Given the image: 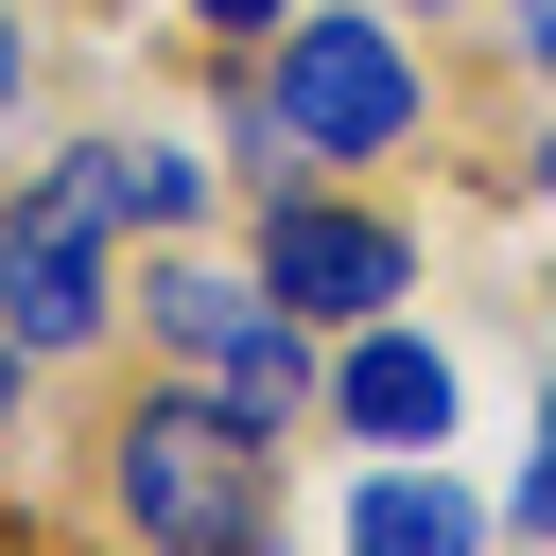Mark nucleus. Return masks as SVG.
<instances>
[{"label":"nucleus","mask_w":556,"mask_h":556,"mask_svg":"<svg viewBox=\"0 0 556 556\" xmlns=\"http://www.w3.org/2000/svg\"><path fill=\"white\" fill-rule=\"evenodd\" d=\"M17 382H35V348H17V330H0V434H17Z\"/></svg>","instance_id":"nucleus-11"},{"label":"nucleus","mask_w":556,"mask_h":556,"mask_svg":"<svg viewBox=\"0 0 556 556\" xmlns=\"http://www.w3.org/2000/svg\"><path fill=\"white\" fill-rule=\"evenodd\" d=\"M261 295L313 313V330H365V313L417 295V226L400 208H348L330 174H295V191H261Z\"/></svg>","instance_id":"nucleus-5"},{"label":"nucleus","mask_w":556,"mask_h":556,"mask_svg":"<svg viewBox=\"0 0 556 556\" xmlns=\"http://www.w3.org/2000/svg\"><path fill=\"white\" fill-rule=\"evenodd\" d=\"M87 174H104V208H122V226H156V243L208 208V174H191L174 139H87Z\"/></svg>","instance_id":"nucleus-8"},{"label":"nucleus","mask_w":556,"mask_h":556,"mask_svg":"<svg viewBox=\"0 0 556 556\" xmlns=\"http://www.w3.org/2000/svg\"><path fill=\"white\" fill-rule=\"evenodd\" d=\"M330 417H348V434H382V452H434V434H452V365H434L417 330H382V313H365V330H348V365H330Z\"/></svg>","instance_id":"nucleus-6"},{"label":"nucleus","mask_w":556,"mask_h":556,"mask_svg":"<svg viewBox=\"0 0 556 556\" xmlns=\"http://www.w3.org/2000/svg\"><path fill=\"white\" fill-rule=\"evenodd\" d=\"M521 539H556V400H539V469H521V504H504Z\"/></svg>","instance_id":"nucleus-10"},{"label":"nucleus","mask_w":556,"mask_h":556,"mask_svg":"<svg viewBox=\"0 0 556 556\" xmlns=\"http://www.w3.org/2000/svg\"><path fill=\"white\" fill-rule=\"evenodd\" d=\"M104 243H122V208H104V174H87V139L52 156V174H17L0 191V330L35 348V365H70L87 330H104Z\"/></svg>","instance_id":"nucleus-4"},{"label":"nucleus","mask_w":556,"mask_h":556,"mask_svg":"<svg viewBox=\"0 0 556 556\" xmlns=\"http://www.w3.org/2000/svg\"><path fill=\"white\" fill-rule=\"evenodd\" d=\"M139 330L191 365V382H226L261 434H295L313 400H330V365H313V313H278L261 295V261L226 278V261H191V243H156V278H139Z\"/></svg>","instance_id":"nucleus-3"},{"label":"nucleus","mask_w":556,"mask_h":556,"mask_svg":"<svg viewBox=\"0 0 556 556\" xmlns=\"http://www.w3.org/2000/svg\"><path fill=\"white\" fill-rule=\"evenodd\" d=\"M17 70H35V52H17V17H0V122H17Z\"/></svg>","instance_id":"nucleus-13"},{"label":"nucleus","mask_w":556,"mask_h":556,"mask_svg":"<svg viewBox=\"0 0 556 556\" xmlns=\"http://www.w3.org/2000/svg\"><path fill=\"white\" fill-rule=\"evenodd\" d=\"M539 174H556V139H539Z\"/></svg>","instance_id":"nucleus-14"},{"label":"nucleus","mask_w":556,"mask_h":556,"mask_svg":"<svg viewBox=\"0 0 556 556\" xmlns=\"http://www.w3.org/2000/svg\"><path fill=\"white\" fill-rule=\"evenodd\" d=\"M104 504L139 539H191V556H261L278 539V434L226 400V382H156L104 417Z\"/></svg>","instance_id":"nucleus-1"},{"label":"nucleus","mask_w":556,"mask_h":556,"mask_svg":"<svg viewBox=\"0 0 556 556\" xmlns=\"http://www.w3.org/2000/svg\"><path fill=\"white\" fill-rule=\"evenodd\" d=\"M348 539H382V556H400V539H486V504L434 486V452H417V469H365V486H348Z\"/></svg>","instance_id":"nucleus-7"},{"label":"nucleus","mask_w":556,"mask_h":556,"mask_svg":"<svg viewBox=\"0 0 556 556\" xmlns=\"http://www.w3.org/2000/svg\"><path fill=\"white\" fill-rule=\"evenodd\" d=\"M261 104H278V139L313 156V174H348V156H400L417 122H434V70L400 52V17H278L261 35Z\"/></svg>","instance_id":"nucleus-2"},{"label":"nucleus","mask_w":556,"mask_h":556,"mask_svg":"<svg viewBox=\"0 0 556 556\" xmlns=\"http://www.w3.org/2000/svg\"><path fill=\"white\" fill-rule=\"evenodd\" d=\"M521 70H556V0H521Z\"/></svg>","instance_id":"nucleus-12"},{"label":"nucleus","mask_w":556,"mask_h":556,"mask_svg":"<svg viewBox=\"0 0 556 556\" xmlns=\"http://www.w3.org/2000/svg\"><path fill=\"white\" fill-rule=\"evenodd\" d=\"M417 17H434V0H417Z\"/></svg>","instance_id":"nucleus-16"},{"label":"nucleus","mask_w":556,"mask_h":556,"mask_svg":"<svg viewBox=\"0 0 556 556\" xmlns=\"http://www.w3.org/2000/svg\"><path fill=\"white\" fill-rule=\"evenodd\" d=\"M539 295H556V278H539Z\"/></svg>","instance_id":"nucleus-15"},{"label":"nucleus","mask_w":556,"mask_h":556,"mask_svg":"<svg viewBox=\"0 0 556 556\" xmlns=\"http://www.w3.org/2000/svg\"><path fill=\"white\" fill-rule=\"evenodd\" d=\"M278 17H295V0H191V35H208V52H261Z\"/></svg>","instance_id":"nucleus-9"}]
</instances>
